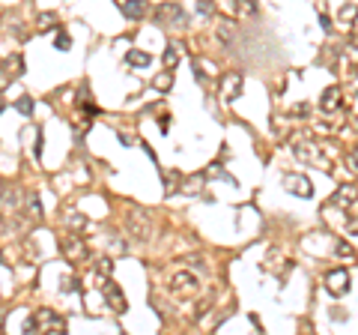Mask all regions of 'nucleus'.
Segmentation results:
<instances>
[{"mask_svg":"<svg viewBox=\"0 0 358 335\" xmlns=\"http://www.w3.org/2000/svg\"><path fill=\"white\" fill-rule=\"evenodd\" d=\"M60 252H63V258L69 264H84V261H90V248H87L84 236H75V234L63 236V239H60Z\"/></svg>","mask_w":358,"mask_h":335,"instance_id":"f03ea898","label":"nucleus"},{"mask_svg":"<svg viewBox=\"0 0 358 335\" xmlns=\"http://www.w3.org/2000/svg\"><path fill=\"white\" fill-rule=\"evenodd\" d=\"M355 15H358V6H355V3L340 6V21H343V24H352V21H355Z\"/></svg>","mask_w":358,"mask_h":335,"instance_id":"6ab92c4d","label":"nucleus"},{"mask_svg":"<svg viewBox=\"0 0 358 335\" xmlns=\"http://www.w3.org/2000/svg\"><path fill=\"white\" fill-rule=\"evenodd\" d=\"M60 290H63V294H75V290H81V281H78V278H63V281H60Z\"/></svg>","mask_w":358,"mask_h":335,"instance_id":"393cba45","label":"nucleus"},{"mask_svg":"<svg viewBox=\"0 0 358 335\" xmlns=\"http://www.w3.org/2000/svg\"><path fill=\"white\" fill-rule=\"evenodd\" d=\"M236 12L239 15H254L257 6H254V0H236Z\"/></svg>","mask_w":358,"mask_h":335,"instance_id":"b1692460","label":"nucleus"},{"mask_svg":"<svg viewBox=\"0 0 358 335\" xmlns=\"http://www.w3.org/2000/svg\"><path fill=\"white\" fill-rule=\"evenodd\" d=\"M337 255H340V258H352V248H349L346 242H337Z\"/></svg>","mask_w":358,"mask_h":335,"instance_id":"c756f323","label":"nucleus"},{"mask_svg":"<svg viewBox=\"0 0 358 335\" xmlns=\"http://www.w3.org/2000/svg\"><path fill=\"white\" fill-rule=\"evenodd\" d=\"M170 284H173V290H176L179 297H191V294L197 290V275L182 269V272H176V275H173V281H170Z\"/></svg>","mask_w":358,"mask_h":335,"instance_id":"1a4fd4ad","label":"nucleus"},{"mask_svg":"<svg viewBox=\"0 0 358 335\" xmlns=\"http://www.w3.org/2000/svg\"><path fill=\"white\" fill-rule=\"evenodd\" d=\"M15 111L24 114V117H30L33 114V96H21V99L15 102Z\"/></svg>","mask_w":358,"mask_h":335,"instance_id":"412c9836","label":"nucleus"},{"mask_svg":"<svg viewBox=\"0 0 358 335\" xmlns=\"http://www.w3.org/2000/svg\"><path fill=\"white\" fill-rule=\"evenodd\" d=\"M96 269L101 272V275H111V272H114V261H111V258H98Z\"/></svg>","mask_w":358,"mask_h":335,"instance_id":"a878e982","label":"nucleus"},{"mask_svg":"<svg viewBox=\"0 0 358 335\" xmlns=\"http://www.w3.org/2000/svg\"><path fill=\"white\" fill-rule=\"evenodd\" d=\"M33 159H42V129H36V144H33Z\"/></svg>","mask_w":358,"mask_h":335,"instance_id":"bb28decb","label":"nucleus"},{"mask_svg":"<svg viewBox=\"0 0 358 335\" xmlns=\"http://www.w3.org/2000/svg\"><path fill=\"white\" fill-rule=\"evenodd\" d=\"M12 75H9V69H6V63L0 66V87H6V81H9Z\"/></svg>","mask_w":358,"mask_h":335,"instance_id":"7c9ffc66","label":"nucleus"},{"mask_svg":"<svg viewBox=\"0 0 358 335\" xmlns=\"http://www.w3.org/2000/svg\"><path fill=\"white\" fill-rule=\"evenodd\" d=\"M126 225H129V234L137 236V239H149L152 234V219L143 213V210H129V216H126Z\"/></svg>","mask_w":358,"mask_h":335,"instance_id":"39448f33","label":"nucleus"},{"mask_svg":"<svg viewBox=\"0 0 358 335\" xmlns=\"http://www.w3.org/2000/svg\"><path fill=\"white\" fill-rule=\"evenodd\" d=\"M340 102H343V93H340V87H328L326 93L320 96V108H323L326 114H331V111H337V108H340Z\"/></svg>","mask_w":358,"mask_h":335,"instance_id":"9b49d317","label":"nucleus"},{"mask_svg":"<svg viewBox=\"0 0 358 335\" xmlns=\"http://www.w3.org/2000/svg\"><path fill=\"white\" fill-rule=\"evenodd\" d=\"M98 281H101V297L108 302V308H111L114 314H123V311H126V297H123V290L117 287V281H111V278L101 275V272H98Z\"/></svg>","mask_w":358,"mask_h":335,"instance_id":"20e7f679","label":"nucleus"},{"mask_svg":"<svg viewBox=\"0 0 358 335\" xmlns=\"http://www.w3.org/2000/svg\"><path fill=\"white\" fill-rule=\"evenodd\" d=\"M3 108H6V105H3V102H0V114H3Z\"/></svg>","mask_w":358,"mask_h":335,"instance_id":"c9c22d12","label":"nucleus"},{"mask_svg":"<svg viewBox=\"0 0 358 335\" xmlns=\"http://www.w3.org/2000/svg\"><path fill=\"white\" fill-rule=\"evenodd\" d=\"M284 186H287L290 195H298V198H311V195H314L308 177H298V174H287V177H284Z\"/></svg>","mask_w":358,"mask_h":335,"instance_id":"9d476101","label":"nucleus"},{"mask_svg":"<svg viewBox=\"0 0 358 335\" xmlns=\"http://www.w3.org/2000/svg\"><path fill=\"white\" fill-rule=\"evenodd\" d=\"M343 54H349V60H352V63H358V39H352V42L346 45V51H343Z\"/></svg>","mask_w":358,"mask_h":335,"instance_id":"cd10ccee","label":"nucleus"},{"mask_svg":"<svg viewBox=\"0 0 358 335\" xmlns=\"http://www.w3.org/2000/svg\"><path fill=\"white\" fill-rule=\"evenodd\" d=\"M54 48H57V51H69V48H72V39H69V33H66V30H57Z\"/></svg>","mask_w":358,"mask_h":335,"instance_id":"5701e85b","label":"nucleus"},{"mask_svg":"<svg viewBox=\"0 0 358 335\" xmlns=\"http://www.w3.org/2000/svg\"><path fill=\"white\" fill-rule=\"evenodd\" d=\"M293 150L301 162H308V165H314V167H328V159L320 153V147L314 141H301V144H295Z\"/></svg>","mask_w":358,"mask_h":335,"instance_id":"423d86ee","label":"nucleus"},{"mask_svg":"<svg viewBox=\"0 0 358 335\" xmlns=\"http://www.w3.org/2000/svg\"><path fill=\"white\" fill-rule=\"evenodd\" d=\"M0 264H6V258H3V252H0Z\"/></svg>","mask_w":358,"mask_h":335,"instance_id":"f704fd0d","label":"nucleus"},{"mask_svg":"<svg viewBox=\"0 0 358 335\" xmlns=\"http://www.w3.org/2000/svg\"><path fill=\"white\" fill-rule=\"evenodd\" d=\"M126 63H129L131 69H146L149 63H152V57H149L146 51H137V48H131L129 54H126Z\"/></svg>","mask_w":358,"mask_h":335,"instance_id":"ddd939ff","label":"nucleus"},{"mask_svg":"<svg viewBox=\"0 0 358 335\" xmlns=\"http://www.w3.org/2000/svg\"><path fill=\"white\" fill-rule=\"evenodd\" d=\"M170 84H173V72H170V69H164L162 75L156 78V84H152V87H156L159 93H167V90H170Z\"/></svg>","mask_w":358,"mask_h":335,"instance_id":"f3484780","label":"nucleus"},{"mask_svg":"<svg viewBox=\"0 0 358 335\" xmlns=\"http://www.w3.org/2000/svg\"><path fill=\"white\" fill-rule=\"evenodd\" d=\"M156 21L162 24V27H185L188 24V15L176 6V3H162V6H156Z\"/></svg>","mask_w":358,"mask_h":335,"instance_id":"7ed1b4c3","label":"nucleus"},{"mask_svg":"<svg viewBox=\"0 0 358 335\" xmlns=\"http://www.w3.org/2000/svg\"><path fill=\"white\" fill-rule=\"evenodd\" d=\"M197 9H200L203 15H212V12H215V6H212L209 0H200V3H197Z\"/></svg>","mask_w":358,"mask_h":335,"instance_id":"c85d7f7f","label":"nucleus"},{"mask_svg":"<svg viewBox=\"0 0 358 335\" xmlns=\"http://www.w3.org/2000/svg\"><path fill=\"white\" fill-rule=\"evenodd\" d=\"M0 201H3V210H9V206H12V210H18V206H21V195H18V192H15V189H12V192H9V189H6V192H3V198H0Z\"/></svg>","mask_w":358,"mask_h":335,"instance_id":"a211bd4d","label":"nucleus"},{"mask_svg":"<svg viewBox=\"0 0 358 335\" xmlns=\"http://www.w3.org/2000/svg\"><path fill=\"white\" fill-rule=\"evenodd\" d=\"M66 225H69V228H78V231H84V228H87V216H81V213L69 210V213H66Z\"/></svg>","mask_w":358,"mask_h":335,"instance_id":"dca6fc26","label":"nucleus"},{"mask_svg":"<svg viewBox=\"0 0 358 335\" xmlns=\"http://www.w3.org/2000/svg\"><path fill=\"white\" fill-rule=\"evenodd\" d=\"M120 9H123V15H126L129 21H140L143 12H146V3H143V0H126Z\"/></svg>","mask_w":358,"mask_h":335,"instance_id":"f8f14e48","label":"nucleus"},{"mask_svg":"<svg viewBox=\"0 0 358 335\" xmlns=\"http://www.w3.org/2000/svg\"><path fill=\"white\" fill-rule=\"evenodd\" d=\"M24 332L57 335V332H66V320L54 311V308H36L30 317L24 320Z\"/></svg>","mask_w":358,"mask_h":335,"instance_id":"f257e3e1","label":"nucleus"},{"mask_svg":"<svg viewBox=\"0 0 358 335\" xmlns=\"http://www.w3.org/2000/svg\"><path fill=\"white\" fill-rule=\"evenodd\" d=\"M326 290L331 297H340L349 290V272L346 269H328L326 272Z\"/></svg>","mask_w":358,"mask_h":335,"instance_id":"6e6552de","label":"nucleus"},{"mask_svg":"<svg viewBox=\"0 0 358 335\" xmlns=\"http://www.w3.org/2000/svg\"><path fill=\"white\" fill-rule=\"evenodd\" d=\"M242 87H245V78L239 72H227L221 78V99L224 102H236L242 96Z\"/></svg>","mask_w":358,"mask_h":335,"instance_id":"0eeeda50","label":"nucleus"},{"mask_svg":"<svg viewBox=\"0 0 358 335\" xmlns=\"http://www.w3.org/2000/svg\"><path fill=\"white\" fill-rule=\"evenodd\" d=\"M36 21H39V24H36V30H39V33H48V30H54V27L60 24L54 12H42V15H39Z\"/></svg>","mask_w":358,"mask_h":335,"instance_id":"4468645a","label":"nucleus"},{"mask_svg":"<svg viewBox=\"0 0 358 335\" xmlns=\"http://www.w3.org/2000/svg\"><path fill=\"white\" fill-rule=\"evenodd\" d=\"M349 159H352V167H355V171H358V150H355V153H352V156H349Z\"/></svg>","mask_w":358,"mask_h":335,"instance_id":"72a5a7b5","label":"nucleus"},{"mask_svg":"<svg viewBox=\"0 0 358 335\" xmlns=\"http://www.w3.org/2000/svg\"><path fill=\"white\" fill-rule=\"evenodd\" d=\"M308 114V105H298V108H293V117H304Z\"/></svg>","mask_w":358,"mask_h":335,"instance_id":"2f4dec72","label":"nucleus"},{"mask_svg":"<svg viewBox=\"0 0 358 335\" xmlns=\"http://www.w3.org/2000/svg\"><path fill=\"white\" fill-rule=\"evenodd\" d=\"M176 60H179V51H176V45L170 42V45L164 48V66H167V69H173V66H176Z\"/></svg>","mask_w":358,"mask_h":335,"instance_id":"aec40b11","label":"nucleus"},{"mask_svg":"<svg viewBox=\"0 0 358 335\" xmlns=\"http://www.w3.org/2000/svg\"><path fill=\"white\" fill-rule=\"evenodd\" d=\"M6 69H9L12 78H21V75H24V57H21V54H12V57L6 60Z\"/></svg>","mask_w":358,"mask_h":335,"instance_id":"2eb2a0df","label":"nucleus"},{"mask_svg":"<svg viewBox=\"0 0 358 335\" xmlns=\"http://www.w3.org/2000/svg\"><path fill=\"white\" fill-rule=\"evenodd\" d=\"M194 78H197V81H203V78H206V75H203V69H200V63H194Z\"/></svg>","mask_w":358,"mask_h":335,"instance_id":"473e14b6","label":"nucleus"},{"mask_svg":"<svg viewBox=\"0 0 358 335\" xmlns=\"http://www.w3.org/2000/svg\"><path fill=\"white\" fill-rule=\"evenodd\" d=\"M27 216H33V219H42V203H39V198H36V195H27Z\"/></svg>","mask_w":358,"mask_h":335,"instance_id":"4be33fe9","label":"nucleus"}]
</instances>
